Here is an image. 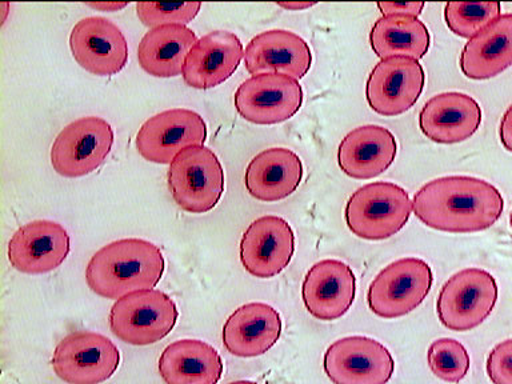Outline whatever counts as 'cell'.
I'll return each instance as SVG.
<instances>
[{"label":"cell","instance_id":"cell-1","mask_svg":"<svg viewBox=\"0 0 512 384\" xmlns=\"http://www.w3.org/2000/svg\"><path fill=\"white\" fill-rule=\"evenodd\" d=\"M416 218L432 230L472 234L498 222L504 200L498 188L474 176H443L424 184L412 202Z\"/></svg>","mask_w":512,"mask_h":384},{"label":"cell","instance_id":"cell-2","mask_svg":"<svg viewBox=\"0 0 512 384\" xmlns=\"http://www.w3.org/2000/svg\"><path fill=\"white\" fill-rule=\"evenodd\" d=\"M162 251L144 239H120L100 248L86 268L87 286L102 298L118 300L154 290L164 274Z\"/></svg>","mask_w":512,"mask_h":384},{"label":"cell","instance_id":"cell-3","mask_svg":"<svg viewBox=\"0 0 512 384\" xmlns=\"http://www.w3.org/2000/svg\"><path fill=\"white\" fill-rule=\"evenodd\" d=\"M414 210L408 192L398 184L375 182L358 188L344 210L348 230L360 239L384 240L398 234Z\"/></svg>","mask_w":512,"mask_h":384},{"label":"cell","instance_id":"cell-4","mask_svg":"<svg viewBox=\"0 0 512 384\" xmlns=\"http://www.w3.org/2000/svg\"><path fill=\"white\" fill-rule=\"evenodd\" d=\"M167 179L176 206L190 214H206L222 199V163L206 146L188 147L179 152L168 168Z\"/></svg>","mask_w":512,"mask_h":384},{"label":"cell","instance_id":"cell-5","mask_svg":"<svg viewBox=\"0 0 512 384\" xmlns=\"http://www.w3.org/2000/svg\"><path fill=\"white\" fill-rule=\"evenodd\" d=\"M498 284L482 268H464L440 288L436 314L450 331L466 332L480 326L498 302Z\"/></svg>","mask_w":512,"mask_h":384},{"label":"cell","instance_id":"cell-6","mask_svg":"<svg viewBox=\"0 0 512 384\" xmlns=\"http://www.w3.org/2000/svg\"><path fill=\"white\" fill-rule=\"evenodd\" d=\"M174 300L159 290L136 291L115 300L110 330L131 346H150L166 338L178 322Z\"/></svg>","mask_w":512,"mask_h":384},{"label":"cell","instance_id":"cell-7","mask_svg":"<svg viewBox=\"0 0 512 384\" xmlns=\"http://www.w3.org/2000/svg\"><path fill=\"white\" fill-rule=\"evenodd\" d=\"M432 283L434 275L426 260H395L372 280L367 291L368 307L379 318H402L424 302Z\"/></svg>","mask_w":512,"mask_h":384},{"label":"cell","instance_id":"cell-8","mask_svg":"<svg viewBox=\"0 0 512 384\" xmlns=\"http://www.w3.org/2000/svg\"><path fill=\"white\" fill-rule=\"evenodd\" d=\"M111 124L86 116L67 124L51 147L52 168L64 178H82L98 170L114 146Z\"/></svg>","mask_w":512,"mask_h":384},{"label":"cell","instance_id":"cell-9","mask_svg":"<svg viewBox=\"0 0 512 384\" xmlns=\"http://www.w3.org/2000/svg\"><path fill=\"white\" fill-rule=\"evenodd\" d=\"M120 352L107 336L76 331L64 336L52 354L56 376L67 384H100L119 368Z\"/></svg>","mask_w":512,"mask_h":384},{"label":"cell","instance_id":"cell-10","mask_svg":"<svg viewBox=\"0 0 512 384\" xmlns=\"http://www.w3.org/2000/svg\"><path fill=\"white\" fill-rule=\"evenodd\" d=\"M323 367L334 384H387L394 375L395 360L378 340L354 335L327 348Z\"/></svg>","mask_w":512,"mask_h":384},{"label":"cell","instance_id":"cell-11","mask_svg":"<svg viewBox=\"0 0 512 384\" xmlns=\"http://www.w3.org/2000/svg\"><path fill=\"white\" fill-rule=\"evenodd\" d=\"M304 99L299 80L283 74H260L244 80L234 95L238 114L247 122L271 126L298 114Z\"/></svg>","mask_w":512,"mask_h":384},{"label":"cell","instance_id":"cell-12","mask_svg":"<svg viewBox=\"0 0 512 384\" xmlns=\"http://www.w3.org/2000/svg\"><path fill=\"white\" fill-rule=\"evenodd\" d=\"M207 126L198 112L172 108L143 123L136 135V150L147 162L171 164L188 147L204 146Z\"/></svg>","mask_w":512,"mask_h":384},{"label":"cell","instance_id":"cell-13","mask_svg":"<svg viewBox=\"0 0 512 384\" xmlns=\"http://www.w3.org/2000/svg\"><path fill=\"white\" fill-rule=\"evenodd\" d=\"M424 84L426 74L419 60L406 56L382 59L367 79L368 106L388 118L402 115L418 102Z\"/></svg>","mask_w":512,"mask_h":384},{"label":"cell","instance_id":"cell-14","mask_svg":"<svg viewBox=\"0 0 512 384\" xmlns=\"http://www.w3.org/2000/svg\"><path fill=\"white\" fill-rule=\"evenodd\" d=\"M70 48L76 63L96 76L119 74L128 62L126 36L102 16L79 20L71 31Z\"/></svg>","mask_w":512,"mask_h":384},{"label":"cell","instance_id":"cell-15","mask_svg":"<svg viewBox=\"0 0 512 384\" xmlns=\"http://www.w3.org/2000/svg\"><path fill=\"white\" fill-rule=\"evenodd\" d=\"M294 252V231L280 216L254 220L240 240V262L248 274L259 279L279 275L290 264Z\"/></svg>","mask_w":512,"mask_h":384},{"label":"cell","instance_id":"cell-16","mask_svg":"<svg viewBox=\"0 0 512 384\" xmlns=\"http://www.w3.org/2000/svg\"><path fill=\"white\" fill-rule=\"evenodd\" d=\"M70 251V235L62 224L32 220L12 235L7 254L16 271L42 275L62 266Z\"/></svg>","mask_w":512,"mask_h":384},{"label":"cell","instance_id":"cell-17","mask_svg":"<svg viewBox=\"0 0 512 384\" xmlns=\"http://www.w3.org/2000/svg\"><path fill=\"white\" fill-rule=\"evenodd\" d=\"M355 295L354 271L342 260H320L304 276V306L314 318L323 322H332L346 315L354 303Z\"/></svg>","mask_w":512,"mask_h":384},{"label":"cell","instance_id":"cell-18","mask_svg":"<svg viewBox=\"0 0 512 384\" xmlns=\"http://www.w3.org/2000/svg\"><path fill=\"white\" fill-rule=\"evenodd\" d=\"M244 66L252 76L283 74L299 80L311 70L312 52L306 40L295 32L268 30L247 44Z\"/></svg>","mask_w":512,"mask_h":384},{"label":"cell","instance_id":"cell-19","mask_svg":"<svg viewBox=\"0 0 512 384\" xmlns=\"http://www.w3.org/2000/svg\"><path fill=\"white\" fill-rule=\"evenodd\" d=\"M243 58L238 36L230 31H212L188 52L182 72L184 83L196 90L218 87L235 74Z\"/></svg>","mask_w":512,"mask_h":384},{"label":"cell","instance_id":"cell-20","mask_svg":"<svg viewBox=\"0 0 512 384\" xmlns=\"http://www.w3.org/2000/svg\"><path fill=\"white\" fill-rule=\"evenodd\" d=\"M482 108L463 92L432 96L419 114V128L427 139L439 144H456L470 139L482 124Z\"/></svg>","mask_w":512,"mask_h":384},{"label":"cell","instance_id":"cell-21","mask_svg":"<svg viewBox=\"0 0 512 384\" xmlns=\"http://www.w3.org/2000/svg\"><path fill=\"white\" fill-rule=\"evenodd\" d=\"M282 328V318L270 304L247 303L224 323L223 344L231 355L255 358L275 346Z\"/></svg>","mask_w":512,"mask_h":384},{"label":"cell","instance_id":"cell-22","mask_svg":"<svg viewBox=\"0 0 512 384\" xmlns=\"http://www.w3.org/2000/svg\"><path fill=\"white\" fill-rule=\"evenodd\" d=\"M398 154L394 134L386 127L367 124L348 132L339 144L340 170L352 179L376 178L390 168Z\"/></svg>","mask_w":512,"mask_h":384},{"label":"cell","instance_id":"cell-23","mask_svg":"<svg viewBox=\"0 0 512 384\" xmlns=\"http://www.w3.org/2000/svg\"><path fill=\"white\" fill-rule=\"evenodd\" d=\"M303 172L302 159L290 148H267L248 163L244 186L260 202H278L298 190Z\"/></svg>","mask_w":512,"mask_h":384},{"label":"cell","instance_id":"cell-24","mask_svg":"<svg viewBox=\"0 0 512 384\" xmlns=\"http://www.w3.org/2000/svg\"><path fill=\"white\" fill-rule=\"evenodd\" d=\"M472 80L495 78L512 66V14L500 15L468 40L459 62Z\"/></svg>","mask_w":512,"mask_h":384},{"label":"cell","instance_id":"cell-25","mask_svg":"<svg viewBox=\"0 0 512 384\" xmlns=\"http://www.w3.org/2000/svg\"><path fill=\"white\" fill-rule=\"evenodd\" d=\"M158 368L166 384H218L223 360L211 344L182 339L164 348Z\"/></svg>","mask_w":512,"mask_h":384},{"label":"cell","instance_id":"cell-26","mask_svg":"<svg viewBox=\"0 0 512 384\" xmlns=\"http://www.w3.org/2000/svg\"><path fill=\"white\" fill-rule=\"evenodd\" d=\"M196 42L195 32L182 24L151 28L139 43L140 67L155 78H175Z\"/></svg>","mask_w":512,"mask_h":384},{"label":"cell","instance_id":"cell-27","mask_svg":"<svg viewBox=\"0 0 512 384\" xmlns=\"http://www.w3.org/2000/svg\"><path fill=\"white\" fill-rule=\"evenodd\" d=\"M372 51L380 59L406 56L422 59L431 46L430 31L426 24L408 15L382 16L370 32Z\"/></svg>","mask_w":512,"mask_h":384},{"label":"cell","instance_id":"cell-28","mask_svg":"<svg viewBox=\"0 0 512 384\" xmlns=\"http://www.w3.org/2000/svg\"><path fill=\"white\" fill-rule=\"evenodd\" d=\"M428 367L436 378L456 384L470 371V354L458 340L442 338L430 344L427 351Z\"/></svg>","mask_w":512,"mask_h":384},{"label":"cell","instance_id":"cell-29","mask_svg":"<svg viewBox=\"0 0 512 384\" xmlns=\"http://www.w3.org/2000/svg\"><path fill=\"white\" fill-rule=\"evenodd\" d=\"M502 15V4L450 2L444 7V20L456 36L474 38L480 30Z\"/></svg>","mask_w":512,"mask_h":384},{"label":"cell","instance_id":"cell-30","mask_svg":"<svg viewBox=\"0 0 512 384\" xmlns=\"http://www.w3.org/2000/svg\"><path fill=\"white\" fill-rule=\"evenodd\" d=\"M202 3H136V15L144 26L155 28L168 26V24H182L192 22L199 14Z\"/></svg>","mask_w":512,"mask_h":384},{"label":"cell","instance_id":"cell-31","mask_svg":"<svg viewBox=\"0 0 512 384\" xmlns=\"http://www.w3.org/2000/svg\"><path fill=\"white\" fill-rule=\"evenodd\" d=\"M486 370L492 384H512V339L503 340L492 348Z\"/></svg>","mask_w":512,"mask_h":384},{"label":"cell","instance_id":"cell-32","mask_svg":"<svg viewBox=\"0 0 512 384\" xmlns=\"http://www.w3.org/2000/svg\"><path fill=\"white\" fill-rule=\"evenodd\" d=\"M379 11L382 12L383 16L390 15H408L415 16L418 18L422 14L423 8L426 7L424 2H407V3H395V2H382L376 4Z\"/></svg>","mask_w":512,"mask_h":384},{"label":"cell","instance_id":"cell-33","mask_svg":"<svg viewBox=\"0 0 512 384\" xmlns=\"http://www.w3.org/2000/svg\"><path fill=\"white\" fill-rule=\"evenodd\" d=\"M499 138L502 146L508 152H512V104L504 112L503 118L500 120Z\"/></svg>","mask_w":512,"mask_h":384},{"label":"cell","instance_id":"cell-34","mask_svg":"<svg viewBox=\"0 0 512 384\" xmlns=\"http://www.w3.org/2000/svg\"><path fill=\"white\" fill-rule=\"evenodd\" d=\"M128 3H88L87 6L100 11H119L126 7Z\"/></svg>","mask_w":512,"mask_h":384},{"label":"cell","instance_id":"cell-35","mask_svg":"<svg viewBox=\"0 0 512 384\" xmlns=\"http://www.w3.org/2000/svg\"><path fill=\"white\" fill-rule=\"evenodd\" d=\"M316 3H278L279 7L288 11H302L314 7Z\"/></svg>","mask_w":512,"mask_h":384},{"label":"cell","instance_id":"cell-36","mask_svg":"<svg viewBox=\"0 0 512 384\" xmlns=\"http://www.w3.org/2000/svg\"><path fill=\"white\" fill-rule=\"evenodd\" d=\"M228 384H258V383L251 382V380H236V382H231Z\"/></svg>","mask_w":512,"mask_h":384},{"label":"cell","instance_id":"cell-37","mask_svg":"<svg viewBox=\"0 0 512 384\" xmlns=\"http://www.w3.org/2000/svg\"><path fill=\"white\" fill-rule=\"evenodd\" d=\"M510 226H511V230H512V212H511V215H510Z\"/></svg>","mask_w":512,"mask_h":384}]
</instances>
